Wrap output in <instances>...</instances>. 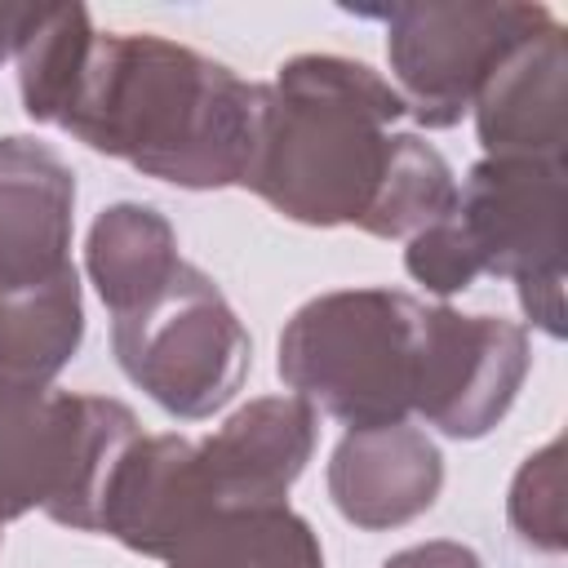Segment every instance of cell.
Instances as JSON below:
<instances>
[{
  "mask_svg": "<svg viewBox=\"0 0 568 568\" xmlns=\"http://www.w3.org/2000/svg\"><path fill=\"white\" fill-rule=\"evenodd\" d=\"M111 351L124 377L182 422L213 417L244 386L253 342L222 288L191 262L142 306L115 315Z\"/></svg>",
  "mask_w": 568,
  "mask_h": 568,
  "instance_id": "5b68a950",
  "label": "cell"
},
{
  "mask_svg": "<svg viewBox=\"0 0 568 568\" xmlns=\"http://www.w3.org/2000/svg\"><path fill=\"white\" fill-rule=\"evenodd\" d=\"M404 98L364 62L297 53L266 84L262 129L240 186L302 226H359L390 169Z\"/></svg>",
  "mask_w": 568,
  "mask_h": 568,
  "instance_id": "7a4b0ae2",
  "label": "cell"
},
{
  "mask_svg": "<svg viewBox=\"0 0 568 568\" xmlns=\"http://www.w3.org/2000/svg\"><path fill=\"white\" fill-rule=\"evenodd\" d=\"M359 18L386 22V58L399 80V98L426 129H453L470 106L488 71L532 31L555 22L546 4H390Z\"/></svg>",
  "mask_w": 568,
  "mask_h": 568,
  "instance_id": "52a82bcc",
  "label": "cell"
},
{
  "mask_svg": "<svg viewBox=\"0 0 568 568\" xmlns=\"http://www.w3.org/2000/svg\"><path fill=\"white\" fill-rule=\"evenodd\" d=\"M444 488L435 439L408 422L346 430L328 462V497L337 515L364 532L413 524Z\"/></svg>",
  "mask_w": 568,
  "mask_h": 568,
  "instance_id": "8fae6325",
  "label": "cell"
},
{
  "mask_svg": "<svg viewBox=\"0 0 568 568\" xmlns=\"http://www.w3.org/2000/svg\"><path fill=\"white\" fill-rule=\"evenodd\" d=\"M209 510H217V501L200 475L195 439L138 435L106 484L98 532H111L133 555L169 559Z\"/></svg>",
  "mask_w": 568,
  "mask_h": 568,
  "instance_id": "9c48e42d",
  "label": "cell"
},
{
  "mask_svg": "<svg viewBox=\"0 0 568 568\" xmlns=\"http://www.w3.org/2000/svg\"><path fill=\"white\" fill-rule=\"evenodd\" d=\"M22 9L27 4H0V62L13 53V36H18V22H22Z\"/></svg>",
  "mask_w": 568,
  "mask_h": 568,
  "instance_id": "44dd1931",
  "label": "cell"
},
{
  "mask_svg": "<svg viewBox=\"0 0 568 568\" xmlns=\"http://www.w3.org/2000/svg\"><path fill=\"white\" fill-rule=\"evenodd\" d=\"M266 84L151 31H93L53 129L98 155L186 186H240L257 146Z\"/></svg>",
  "mask_w": 568,
  "mask_h": 568,
  "instance_id": "6da1fadb",
  "label": "cell"
},
{
  "mask_svg": "<svg viewBox=\"0 0 568 568\" xmlns=\"http://www.w3.org/2000/svg\"><path fill=\"white\" fill-rule=\"evenodd\" d=\"M129 404L0 377V528L27 510L98 532L106 484L138 439Z\"/></svg>",
  "mask_w": 568,
  "mask_h": 568,
  "instance_id": "277c9868",
  "label": "cell"
},
{
  "mask_svg": "<svg viewBox=\"0 0 568 568\" xmlns=\"http://www.w3.org/2000/svg\"><path fill=\"white\" fill-rule=\"evenodd\" d=\"M382 568H484L479 555L462 541H422L408 550H395Z\"/></svg>",
  "mask_w": 568,
  "mask_h": 568,
  "instance_id": "ffe728a7",
  "label": "cell"
},
{
  "mask_svg": "<svg viewBox=\"0 0 568 568\" xmlns=\"http://www.w3.org/2000/svg\"><path fill=\"white\" fill-rule=\"evenodd\" d=\"M510 528L532 550H564V439H550L519 466L510 484Z\"/></svg>",
  "mask_w": 568,
  "mask_h": 568,
  "instance_id": "ac0fdd59",
  "label": "cell"
},
{
  "mask_svg": "<svg viewBox=\"0 0 568 568\" xmlns=\"http://www.w3.org/2000/svg\"><path fill=\"white\" fill-rule=\"evenodd\" d=\"M453 204H457V182H453L448 160L417 133H395L390 169L359 231L377 240H413L430 222L448 217Z\"/></svg>",
  "mask_w": 568,
  "mask_h": 568,
  "instance_id": "e0dca14e",
  "label": "cell"
},
{
  "mask_svg": "<svg viewBox=\"0 0 568 568\" xmlns=\"http://www.w3.org/2000/svg\"><path fill=\"white\" fill-rule=\"evenodd\" d=\"M475 129L488 155L501 160H564L568 146V58L564 22L524 36L479 84Z\"/></svg>",
  "mask_w": 568,
  "mask_h": 568,
  "instance_id": "30bf717a",
  "label": "cell"
},
{
  "mask_svg": "<svg viewBox=\"0 0 568 568\" xmlns=\"http://www.w3.org/2000/svg\"><path fill=\"white\" fill-rule=\"evenodd\" d=\"M75 173L36 138H0V288L71 271Z\"/></svg>",
  "mask_w": 568,
  "mask_h": 568,
  "instance_id": "7c38bea8",
  "label": "cell"
},
{
  "mask_svg": "<svg viewBox=\"0 0 568 568\" xmlns=\"http://www.w3.org/2000/svg\"><path fill=\"white\" fill-rule=\"evenodd\" d=\"M426 306L399 288H337L293 311L280 333V377L311 408L359 426L408 422Z\"/></svg>",
  "mask_w": 568,
  "mask_h": 568,
  "instance_id": "3957f363",
  "label": "cell"
},
{
  "mask_svg": "<svg viewBox=\"0 0 568 568\" xmlns=\"http://www.w3.org/2000/svg\"><path fill=\"white\" fill-rule=\"evenodd\" d=\"M315 453V408L297 395H266L231 413L195 444L200 475L217 506H275Z\"/></svg>",
  "mask_w": 568,
  "mask_h": 568,
  "instance_id": "4fadbf2b",
  "label": "cell"
},
{
  "mask_svg": "<svg viewBox=\"0 0 568 568\" xmlns=\"http://www.w3.org/2000/svg\"><path fill=\"white\" fill-rule=\"evenodd\" d=\"M528 377V333L501 315L426 306L413 413L448 439H484Z\"/></svg>",
  "mask_w": 568,
  "mask_h": 568,
  "instance_id": "ba28073f",
  "label": "cell"
},
{
  "mask_svg": "<svg viewBox=\"0 0 568 568\" xmlns=\"http://www.w3.org/2000/svg\"><path fill=\"white\" fill-rule=\"evenodd\" d=\"M84 342V297L75 266L49 284L0 288V377L49 386Z\"/></svg>",
  "mask_w": 568,
  "mask_h": 568,
  "instance_id": "2e32d148",
  "label": "cell"
},
{
  "mask_svg": "<svg viewBox=\"0 0 568 568\" xmlns=\"http://www.w3.org/2000/svg\"><path fill=\"white\" fill-rule=\"evenodd\" d=\"M453 222L479 275L515 280L524 315L564 333V160H501L484 155L457 186Z\"/></svg>",
  "mask_w": 568,
  "mask_h": 568,
  "instance_id": "8992f818",
  "label": "cell"
},
{
  "mask_svg": "<svg viewBox=\"0 0 568 568\" xmlns=\"http://www.w3.org/2000/svg\"><path fill=\"white\" fill-rule=\"evenodd\" d=\"M404 266H408V275L417 284H426V293H439V297L466 293L479 280V266H475V257H470V248H466L453 213L439 217V222H430L426 231H417L408 240Z\"/></svg>",
  "mask_w": 568,
  "mask_h": 568,
  "instance_id": "d6986e66",
  "label": "cell"
},
{
  "mask_svg": "<svg viewBox=\"0 0 568 568\" xmlns=\"http://www.w3.org/2000/svg\"><path fill=\"white\" fill-rule=\"evenodd\" d=\"M84 266L106 311L124 315L173 280V271L182 266V253L164 213H155L151 204L120 200L93 217Z\"/></svg>",
  "mask_w": 568,
  "mask_h": 568,
  "instance_id": "9a60e30c",
  "label": "cell"
},
{
  "mask_svg": "<svg viewBox=\"0 0 568 568\" xmlns=\"http://www.w3.org/2000/svg\"><path fill=\"white\" fill-rule=\"evenodd\" d=\"M169 568H324L315 528L275 506H217L164 559Z\"/></svg>",
  "mask_w": 568,
  "mask_h": 568,
  "instance_id": "5bb4252c",
  "label": "cell"
}]
</instances>
